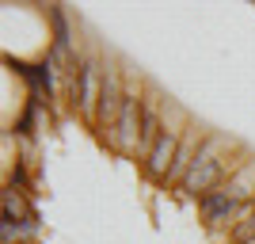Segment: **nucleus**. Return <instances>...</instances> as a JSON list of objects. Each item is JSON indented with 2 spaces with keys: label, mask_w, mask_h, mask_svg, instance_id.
<instances>
[{
  "label": "nucleus",
  "mask_w": 255,
  "mask_h": 244,
  "mask_svg": "<svg viewBox=\"0 0 255 244\" xmlns=\"http://www.w3.org/2000/svg\"><path fill=\"white\" fill-rule=\"evenodd\" d=\"M225 191H229V199H236V202L252 199V191H255V160L236 172L233 180H229V187H225Z\"/></svg>",
  "instance_id": "obj_8"
},
{
  "label": "nucleus",
  "mask_w": 255,
  "mask_h": 244,
  "mask_svg": "<svg viewBox=\"0 0 255 244\" xmlns=\"http://www.w3.org/2000/svg\"><path fill=\"white\" fill-rule=\"evenodd\" d=\"M141 103H145V99H137V92L126 88L122 115H118L115 130H111V141H115L122 153H133V145H137V138H141Z\"/></svg>",
  "instance_id": "obj_3"
},
{
  "label": "nucleus",
  "mask_w": 255,
  "mask_h": 244,
  "mask_svg": "<svg viewBox=\"0 0 255 244\" xmlns=\"http://www.w3.org/2000/svg\"><path fill=\"white\" fill-rule=\"evenodd\" d=\"M198 206H202V218H206L210 225H221V222H229V218L236 214V206H240V202L229 199V191H210V195H202V199H198Z\"/></svg>",
  "instance_id": "obj_5"
},
{
  "label": "nucleus",
  "mask_w": 255,
  "mask_h": 244,
  "mask_svg": "<svg viewBox=\"0 0 255 244\" xmlns=\"http://www.w3.org/2000/svg\"><path fill=\"white\" fill-rule=\"evenodd\" d=\"M233 241L236 244H255V206L244 214V222L233 229Z\"/></svg>",
  "instance_id": "obj_10"
},
{
  "label": "nucleus",
  "mask_w": 255,
  "mask_h": 244,
  "mask_svg": "<svg viewBox=\"0 0 255 244\" xmlns=\"http://www.w3.org/2000/svg\"><path fill=\"white\" fill-rule=\"evenodd\" d=\"M179 130H168L164 126V134H160V141L152 145V153H149V160H145V172H149L152 180H164L168 176V168H171V160H175V153H179Z\"/></svg>",
  "instance_id": "obj_4"
},
{
  "label": "nucleus",
  "mask_w": 255,
  "mask_h": 244,
  "mask_svg": "<svg viewBox=\"0 0 255 244\" xmlns=\"http://www.w3.org/2000/svg\"><path fill=\"white\" fill-rule=\"evenodd\" d=\"M50 19H53V31H57V46H53V53L65 57V53H69V27H65L61 8H50Z\"/></svg>",
  "instance_id": "obj_9"
},
{
  "label": "nucleus",
  "mask_w": 255,
  "mask_h": 244,
  "mask_svg": "<svg viewBox=\"0 0 255 244\" xmlns=\"http://www.w3.org/2000/svg\"><path fill=\"white\" fill-rule=\"evenodd\" d=\"M31 122H34V107H27L19 118V126H15V134H31Z\"/></svg>",
  "instance_id": "obj_12"
},
{
  "label": "nucleus",
  "mask_w": 255,
  "mask_h": 244,
  "mask_svg": "<svg viewBox=\"0 0 255 244\" xmlns=\"http://www.w3.org/2000/svg\"><path fill=\"white\" fill-rule=\"evenodd\" d=\"M122 99H126V88L118 80V69L107 65L103 69V84H99V107H96V126L99 130H115L118 115H122Z\"/></svg>",
  "instance_id": "obj_2"
},
{
  "label": "nucleus",
  "mask_w": 255,
  "mask_h": 244,
  "mask_svg": "<svg viewBox=\"0 0 255 244\" xmlns=\"http://www.w3.org/2000/svg\"><path fill=\"white\" fill-rule=\"evenodd\" d=\"M198 149H202V145H194V134H187V138L179 141V153H175V160H171V168H168V176H164V183H183V180H187V172L194 168Z\"/></svg>",
  "instance_id": "obj_6"
},
{
  "label": "nucleus",
  "mask_w": 255,
  "mask_h": 244,
  "mask_svg": "<svg viewBox=\"0 0 255 244\" xmlns=\"http://www.w3.org/2000/svg\"><path fill=\"white\" fill-rule=\"evenodd\" d=\"M217 149H221V141H217V138H210L202 149H198L194 168L187 172V180H183V191H187V195H198V199H202V195H210L213 187H217V180H221V172H225Z\"/></svg>",
  "instance_id": "obj_1"
},
{
  "label": "nucleus",
  "mask_w": 255,
  "mask_h": 244,
  "mask_svg": "<svg viewBox=\"0 0 255 244\" xmlns=\"http://www.w3.org/2000/svg\"><path fill=\"white\" fill-rule=\"evenodd\" d=\"M11 191H15V187H27V168H23V164H15V168H11Z\"/></svg>",
  "instance_id": "obj_11"
},
{
  "label": "nucleus",
  "mask_w": 255,
  "mask_h": 244,
  "mask_svg": "<svg viewBox=\"0 0 255 244\" xmlns=\"http://www.w3.org/2000/svg\"><path fill=\"white\" fill-rule=\"evenodd\" d=\"M160 134H164L160 115H156V107H152V99H145V103H141V138H137V149L145 157L152 153V145L160 141Z\"/></svg>",
  "instance_id": "obj_7"
}]
</instances>
